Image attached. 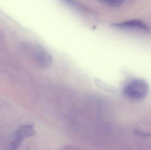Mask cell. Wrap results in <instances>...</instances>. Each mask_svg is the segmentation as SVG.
I'll list each match as a JSON object with an SVG mask.
<instances>
[{
  "label": "cell",
  "mask_w": 151,
  "mask_h": 150,
  "mask_svg": "<svg viewBox=\"0 0 151 150\" xmlns=\"http://www.w3.org/2000/svg\"><path fill=\"white\" fill-rule=\"evenodd\" d=\"M149 92V86L144 80L134 79L128 82L124 86L123 92L126 97L132 100L143 99Z\"/></svg>",
  "instance_id": "6da1fadb"
},
{
  "label": "cell",
  "mask_w": 151,
  "mask_h": 150,
  "mask_svg": "<svg viewBox=\"0 0 151 150\" xmlns=\"http://www.w3.org/2000/svg\"><path fill=\"white\" fill-rule=\"evenodd\" d=\"M114 27L122 30L136 32L148 31V26L145 23L139 20H131L113 25Z\"/></svg>",
  "instance_id": "7a4b0ae2"
},
{
  "label": "cell",
  "mask_w": 151,
  "mask_h": 150,
  "mask_svg": "<svg viewBox=\"0 0 151 150\" xmlns=\"http://www.w3.org/2000/svg\"><path fill=\"white\" fill-rule=\"evenodd\" d=\"M34 56L41 67L47 68L50 65L52 59L49 53L42 47L36 45L33 47Z\"/></svg>",
  "instance_id": "3957f363"
},
{
  "label": "cell",
  "mask_w": 151,
  "mask_h": 150,
  "mask_svg": "<svg viewBox=\"0 0 151 150\" xmlns=\"http://www.w3.org/2000/svg\"><path fill=\"white\" fill-rule=\"evenodd\" d=\"M36 134L34 125H25L19 127L13 135L17 136L24 140L25 138L34 136Z\"/></svg>",
  "instance_id": "277c9868"
},
{
  "label": "cell",
  "mask_w": 151,
  "mask_h": 150,
  "mask_svg": "<svg viewBox=\"0 0 151 150\" xmlns=\"http://www.w3.org/2000/svg\"><path fill=\"white\" fill-rule=\"evenodd\" d=\"M24 139L17 136L13 135L12 141L10 144L9 150H17Z\"/></svg>",
  "instance_id": "5b68a950"
},
{
  "label": "cell",
  "mask_w": 151,
  "mask_h": 150,
  "mask_svg": "<svg viewBox=\"0 0 151 150\" xmlns=\"http://www.w3.org/2000/svg\"><path fill=\"white\" fill-rule=\"evenodd\" d=\"M104 4L111 7H117L120 6L124 3V1L121 0H106L101 1Z\"/></svg>",
  "instance_id": "8992f818"
}]
</instances>
